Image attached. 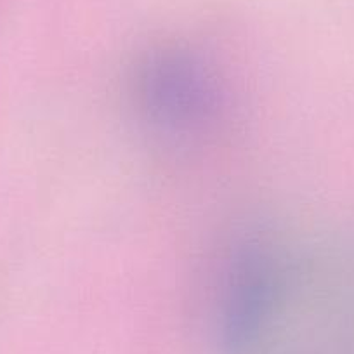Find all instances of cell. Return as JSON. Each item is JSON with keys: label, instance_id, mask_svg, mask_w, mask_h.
Here are the masks:
<instances>
[{"label": "cell", "instance_id": "1", "mask_svg": "<svg viewBox=\"0 0 354 354\" xmlns=\"http://www.w3.org/2000/svg\"><path fill=\"white\" fill-rule=\"evenodd\" d=\"M136 115L153 136L174 145H196L212 134L224 113V94L214 68L186 47H156L131 73Z\"/></svg>", "mask_w": 354, "mask_h": 354}]
</instances>
